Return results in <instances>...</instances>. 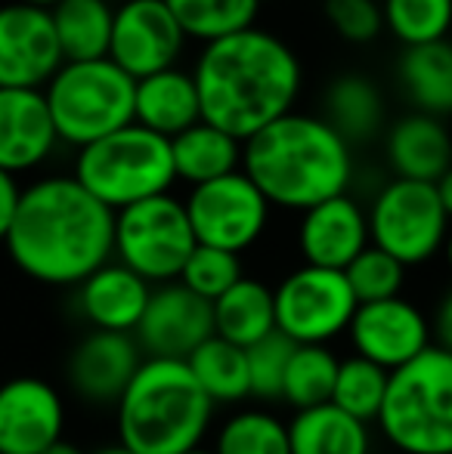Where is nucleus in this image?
<instances>
[{
	"label": "nucleus",
	"instance_id": "f257e3e1",
	"mask_svg": "<svg viewBox=\"0 0 452 454\" xmlns=\"http://www.w3.org/2000/svg\"><path fill=\"white\" fill-rule=\"evenodd\" d=\"M12 266L47 287H78L115 257V210L75 176H47L22 189L4 241Z\"/></svg>",
	"mask_w": 452,
	"mask_h": 454
},
{
	"label": "nucleus",
	"instance_id": "f03ea898",
	"mask_svg": "<svg viewBox=\"0 0 452 454\" xmlns=\"http://www.w3.org/2000/svg\"><path fill=\"white\" fill-rule=\"evenodd\" d=\"M193 78L202 99V121L245 143L295 112L301 62L282 37L248 28L205 43Z\"/></svg>",
	"mask_w": 452,
	"mask_h": 454
},
{
	"label": "nucleus",
	"instance_id": "7ed1b4c3",
	"mask_svg": "<svg viewBox=\"0 0 452 454\" xmlns=\"http://www.w3.org/2000/svg\"><path fill=\"white\" fill-rule=\"evenodd\" d=\"M242 170L273 207L304 214L329 198L347 195L353 152L326 118L289 112L245 139Z\"/></svg>",
	"mask_w": 452,
	"mask_h": 454
},
{
	"label": "nucleus",
	"instance_id": "20e7f679",
	"mask_svg": "<svg viewBox=\"0 0 452 454\" xmlns=\"http://www.w3.org/2000/svg\"><path fill=\"white\" fill-rule=\"evenodd\" d=\"M118 442L137 454H186L202 449L214 420L186 362L143 359L131 387L118 399Z\"/></svg>",
	"mask_w": 452,
	"mask_h": 454
},
{
	"label": "nucleus",
	"instance_id": "39448f33",
	"mask_svg": "<svg viewBox=\"0 0 452 454\" xmlns=\"http://www.w3.org/2000/svg\"><path fill=\"white\" fill-rule=\"evenodd\" d=\"M375 424L400 454H452V353L431 347L393 371Z\"/></svg>",
	"mask_w": 452,
	"mask_h": 454
},
{
	"label": "nucleus",
	"instance_id": "423d86ee",
	"mask_svg": "<svg viewBox=\"0 0 452 454\" xmlns=\"http://www.w3.org/2000/svg\"><path fill=\"white\" fill-rule=\"evenodd\" d=\"M72 176L115 214L149 198L168 195L177 180L170 139L133 121L78 149Z\"/></svg>",
	"mask_w": 452,
	"mask_h": 454
},
{
	"label": "nucleus",
	"instance_id": "0eeeda50",
	"mask_svg": "<svg viewBox=\"0 0 452 454\" xmlns=\"http://www.w3.org/2000/svg\"><path fill=\"white\" fill-rule=\"evenodd\" d=\"M44 96L62 143L84 149L133 124L137 81L112 59L66 62L44 87Z\"/></svg>",
	"mask_w": 452,
	"mask_h": 454
},
{
	"label": "nucleus",
	"instance_id": "6e6552de",
	"mask_svg": "<svg viewBox=\"0 0 452 454\" xmlns=\"http://www.w3.org/2000/svg\"><path fill=\"white\" fill-rule=\"evenodd\" d=\"M199 247L186 204L158 195L115 214V257L149 285L180 278L189 254Z\"/></svg>",
	"mask_w": 452,
	"mask_h": 454
},
{
	"label": "nucleus",
	"instance_id": "1a4fd4ad",
	"mask_svg": "<svg viewBox=\"0 0 452 454\" xmlns=\"http://www.w3.org/2000/svg\"><path fill=\"white\" fill-rule=\"evenodd\" d=\"M372 245L391 254L409 270L443 254L449 235V214L443 210L434 183L393 176L369 207Z\"/></svg>",
	"mask_w": 452,
	"mask_h": 454
},
{
	"label": "nucleus",
	"instance_id": "9d476101",
	"mask_svg": "<svg viewBox=\"0 0 452 454\" xmlns=\"http://www.w3.org/2000/svg\"><path fill=\"white\" fill-rule=\"evenodd\" d=\"M276 331L297 347H329L347 334L360 300L347 285V275L320 266H297L273 287Z\"/></svg>",
	"mask_w": 452,
	"mask_h": 454
},
{
	"label": "nucleus",
	"instance_id": "9b49d317",
	"mask_svg": "<svg viewBox=\"0 0 452 454\" xmlns=\"http://www.w3.org/2000/svg\"><path fill=\"white\" fill-rule=\"evenodd\" d=\"M183 204H186L195 241L229 254L248 251L264 235L273 207L245 170H235L205 185H193Z\"/></svg>",
	"mask_w": 452,
	"mask_h": 454
},
{
	"label": "nucleus",
	"instance_id": "f8f14e48",
	"mask_svg": "<svg viewBox=\"0 0 452 454\" xmlns=\"http://www.w3.org/2000/svg\"><path fill=\"white\" fill-rule=\"evenodd\" d=\"M66 66L50 10L0 6V90H44Z\"/></svg>",
	"mask_w": 452,
	"mask_h": 454
},
{
	"label": "nucleus",
	"instance_id": "ddd939ff",
	"mask_svg": "<svg viewBox=\"0 0 452 454\" xmlns=\"http://www.w3.org/2000/svg\"><path fill=\"white\" fill-rule=\"evenodd\" d=\"M186 31L164 0H124L115 10L109 59L133 81L174 68Z\"/></svg>",
	"mask_w": 452,
	"mask_h": 454
},
{
	"label": "nucleus",
	"instance_id": "4468645a",
	"mask_svg": "<svg viewBox=\"0 0 452 454\" xmlns=\"http://www.w3.org/2000/svg\"><path fill=\"white\" fill-rule=\"evenodd\" d=\"M347 337L353 356L375 362L391 374L434 347V328L428 316L403 294L378 303H360Z\"/></svg>",
	"mask_w": 452,
	"mask_h": 454
},
{
	"label": "nucleus",
	"instance_id": "2eb2a0df",
	"mask_svg": "<svg viewBox=\"0 0 452 454\" xmlns=\"http://www.w3.org/2000/svg\"><path fill=\"white\" fill-rule=\"evenodd\" d=\"M146 359L186 362L214 337V303L202 300L180 281L152 287L143 322L133 331Z\"/></svg>",
	"mask_w": 452,
	"mask_h": 454
},
{
	"label": "nucleus",
	"instance_id": "dca6fc26",
	"mask_svg": "<svg viewBox=\"0 0 452 454\" xmlns=\"http://www.w3.org/2000/svg\"><path fill=\"white\" fill-rule=\"evenodd\" d=\"M66 430V402L41 377H10L0 383V454H44Z\"/></svg>",
	"mask_w": 452,
	"mask_h": 454
},
{
	"label": "nucleus",
	"instance_id": "f3484780",
	"mask_svg": "<svg viewBox=\"0 0 452 454\" xmlns=\"http://www.w3.org/2000/svg\"><path fill=\"white\" fill-rule=\"evenodd\" d=\"M143 359L133 334L91 331L68 356V383L91 405H118Z\"/></svg>",
	"mask_w": 452,
	"mask_h": 454
},
{
	"label": "nucleus",
	"instance_id": "a211bd4d",
	"mask_svg": "<svg viewBox=\"0 0 452 454\" xmlns=\"http://www.w3.org/2000/svg\"><path fill=\"white\" fill-rule=\"evenodd\" d=\"M369 245H372L369 214L350 195L329 198L304 210L297 226V247L307 266L344 272Z\"/></svg>",
	"mask_w": 452,
	"mask_h": 454
},
{
	"label": "nucleus",
	"instance_id": "6ab92c4d",
	"mask_svg": "<svg viewBox=\"0 0 452 454\" xmlns=\"http://www.w3.org/2000/svg\"><path fill=\"white\" fill-rule=\"evenodd\" d=\"M59 143L44 90H0V170L19 176L50 158Z\"/></svg>",
	"mask_w": 452,
	"mask_h": 454
},
{
	"label": "nucleus",
	"instance_id": "aec40b11",
	"mask_svg": "<svg viewBox=\"0 0 452 454\" xmlns=\"http://www.w3.org/2000/svg\"><path fill=\"white\" fill-rule=\"evenodd\" d=\"M152 297V285L124 263H106L78 285V309L93 331L133 334L143 322Z\"/></svg>",
	"mask_w": 452,
	"mask_h": 454
},
{
	"label": "nucleus",
	"instance_id": "412c9836",
	"mask_svg": "<svg viewBox=\"0 0 452 454\" xmlns=\"http://www.w3.org/2000/svg\"><path fill=\"white\" fill-rule=\"evenodd\" d=\"M385 152L397 180L437 183L452 168V133L440 118L409 112L387 130Z\"/></svg>",
	"mask_w": 452,
	"mask_h": 454
},
{
	"label": "nucleus",
	"instance_id": "4be33fe9",
	"mask_svg": "<svg viewBox=\"0 0 452 454\" xmlns=\"http://www.w3.org/2000/svg\"><path fill=\"white\" fill-rule=\"evenodd\" d=\"M133 121L164 139L189 130L202 121V99L195 78L180 68H164L149 78L137 81Z\"/></svg>",
	"mask_w": 452,
	"mask_h": 454
},
{
	"label": "nucleus",
	"instance_id": "5701e85b",
	"mask_svg": "<svg viewBox=\"0 0 452 454\" xmlns=\"http://www.w3.org/2000/svg\"><path fill=\"white\" fill-rule=\"evenodd\" d=\"M397 78L416 112L431 118L452 114V43L434 41L422 47H403L397 59Z\"/></svg>",
	"mask_w": 452,
	"mask_h": 454
},
{
	"label": "nucleus",
	"instance_id": "b1692460",
	"mask_svg": "<svg viewBox=\"0 0 452 454\" xmlns=\"http://www.w3.org/2000/svg\"><path fill=\"white\" fill-rule=\"evenodd\" d=\"M242 139L229 137L226 130L199 121L189 130L177 133L170 139V155H174L177 180L193 185L214 183L220 176H229L242 170Z\"/></svg>",
	"mask_w": 452,
	"mask_h": 454
},
{
	"label": "nucleus",
	"instance_id": "393cba45",
	"mask_svg": "<svg viewBox=\"0 0 452 454\" xmlns=\"http://www.w3.org/2000/svg\"><path fill=\"white\" fill-rule=\"evenodd\" d=\"M276 331V297L260 278H242L214 300V334L248 349Z\"/></svg>",
	"mask_w": 452,
	"mask_h": 454
},
{
	"label": "nucleus",
	"instance_id": "a878e982",
	"mask_svg": "<svg viewBox=\"0 0 452 454\" xmlns=\"http://www.w3.org/2000/svg\"><path fill=\"white\" fill-rule=\"evenodd\" d=\"M291 454H372L369 424L350 418L332 402L307 411H295L289 420Z\"/></svg>",
	"mask_w": 452,
	"mask_h": 454
},
{
	"label": "nucleus",
	"instance_id": "bb28decb",
	"mask_svg": "<svg viewBox=\"0 0 452 454\" xmlns=\"http://www.w3.org/2000/svg\"><path fill=\"white\" fill-rule=\"evenodd\" d=\"M50 16L66 62L109 59L115 10L106 0H62Z\"/></svg>",
	"mask_w": 452,
	"mask_h": 454
},
{
	"label": "nucleus",
	"instance_id": "cd10ccee",
	"mask_svg": "<svg viewBox=\"0 0 452 454\" xmlns=\"http://www.w3.org/2000/svg\"><path fill=\"white\" fill-rule=\"evenodd\" d=\"M322 108H326L322 118L350 145L372 139L381 130V124H385V96L362 74H341V78H335L326 90Z\"/></svg>",
	"mask_w": 452,
	"mask_h": 454
},
{
	"label": "nucleus",
	"instance_id": "c85d7f7f",
	"mask_svg": "<svg viewBox=\"0 0 452 454\" xmlns=\"http://www.w3.org/2000/svg\"><path fill=\"white\" fill-rule=\"evenodd\" d=\"M193 377L214 405H235L251 395V377H248V353L235 343L214 334L186 359Z\"/></svg>",
	"mask_w": 452,
	"mask_h": 454
},
{
	"label": "nucleus",
	"instance_id": "c756f323",
	"mask_svg": "<svg viewBox=\"0 0 452 454\" xmlns=\"http://www.w3.org/2000/svg\"><path fill=\"white\" fill-rule=\"evenodd\" d=\"M341 359L329 347H297L295 356L285 371L282 383V399L295 411H307V408H320L332 402L335 380H338Z\"/></svg>",
	"mask_w": 452,
	"mask_h": 454
},
{
	"label": "nucleus",
	"instance_id": "7c9ffc66",
	"mask_svg": "<svg viewBox=\"0 0 452 454\" xmlns=\"http://www.w3.org/2000/svg\"><path fill=\"white\" fill-rule=\"evenodd\" d=\"M186 37L214 43L254 28L260 0H164Z\"/></svg>",
	"mask_w": 452,
	"mask_h": 454
},
{
	"label": "nucleus",
	"instance_id": "2f4dec72",
	"mask_svg": "<svg viewBox=\"0 0 452 454\" xmlns=\"http://www.w3.org/2000/svg\"><path fill=\"white\" fill-rule=\"evenodd\" d=\"M214 454H291L289 424L264 408L235 411L220 424Z\"/></svg>",
	"mask_w": 452,
	"mask_h": 454
},
{
	"label": "nucleus",
	"instance_id": "473e14b6",
	"mask_svg": "<svg viewBox=\"0 0 452 454\" xmlns=\"http://www.w3.org/2000/svg\"><path fill=\"white\" fill-rule=\"evenodd\" d=\"M387 383H391V371L378 368L369 359H360V356H350L338 368L332 405L347 411L350 418L362 420V424H372V420H378L381 405H385Z\"/></svg>",
	"mask_w": 452,
	"mask_h": 454
},
{
	"label": "nucleus",
	"instance_id": "72a5a7b5",
	"mask_svg": "<svg viewBox=\"0 0 452 454\" xmlns=\"http://www.w3.org/2000/svg\"><path fill=\"white\" fill-rule=\"evenodd\" d=\"M385 28L403 47L447 41L452 28V0H385Z\"/></svg>",
	"mask_w": 452,
	"mask_h": 454
},
{
	"label": "nucleus",
	"instance_id": "f704fd0d",
	"mask_svg": "<svg viewBox=\"0 0 452 454\" xmlns=\"http://www.w3.org/2000/svg\"><path fill=\"white\" fill-rule=\"evenodd\" d=\"M347 285L360 303H378V300L400 297L406 281V266L385 254L381 247L369 245L353 263L344 270Z\"/></svg>",
	"mask_w": 452,
	"mask_h": 454
},
{
	"label": "nucleus",
	"instance_id": "c9c22d12",
	"mask_svg": "<svg viewBox=\"0 0 452 454\" xmlns=\"http://www.w3.org/2000/svg\"><path fill=\"white\" fill-rule=\"evenodd\" d=\"M245 278L242 275V263H239V254H229L220 251V247H208L199 245L193 254H189L186 266L180 272V285L189 287L193 294H199L202 300L214 303L229 291L233 285Z\"/></svg>",
	"mask_w": 452,
	"mask_h": 454
},
{
	"label": "nucleus",
	"instance_id": "e433bc0d",
	"mask_svg": "<svg viewBox=\"0 0 452 454\" xmlns=\"http://www.w3.org/2000/svg\"><path fill=\"white\" fill-rule=\"evenodd\" d=\"M297 343H291L285 334L273 331L270 337H264L260 343L248 347V377H251V395L266 402L282 399V383L289 362L295 356Z\"/></svg>",
	"mask_w": 452,
	"mask_h": 454
},
{
	"label": "nucleus",
	"instance_id": "4c0bfd02",
	"mask_svg": "<svg viewBox=\"0 0 452 454\" xmlns=\"http://www.w3.org/2000/svg\"><path fill=\"white\" fill-rule=\"evenodd\" d=\"M326 19L350 43L375 41L385 28V12L375 0H326Z\"/></svg>",
	"mask_w": 452,
	"mask_h": 454
},
{
	"label": "nucleus",
	"instance_id": "58836bf2",
	"mask_svg": "<svg viewBox=\"0 0 452 454\" xmlns=\"http://www.w3.org/2000/svg\"><path fill=\"white\" fill-rule=\"evenodd\" d=\"M19 198H22V189H19L16 176L0 170V245L6 241V232H10V226H12Z\"/></svg>",
	"mask_w": 452,
	"mask_h": 454
},
{
	"label": "nucleus",
	"instance_id": "ea45409f",
	"mask_svg": "<svg viewBox=\"0 0 452 454\" xmlns=\"http://www.w3.org/2000/svg\"><path fill=\"white\" fill-rule=\"evenodd\" d=\"M431 328H434V347L452 353V287L443 294L440 303H437V312H434V322H431Z\"/></svg>",
	"mask_w": 452,
	"mask_h": 454
},
{
	"label": "nucleus",
	"instance_id": "a19ab883",
	"mask_svg": "<svg viewBox=\"0 0 452 454\" xmlns=\"http://www.w3.org/2000/svg\"><path fill=\"white\" fill-rule=\"evenodd\" d=\"M434 185H437V195H440L443 210H447V214H449V220H452V168H449L447 174H443L440 180H437Z\"/></svg>",
	"mask_w": 452,
	"mask_h": 454
},
{
	"label": "nucleus",
	"instance_id": "79ce46f5",
	"mask_svg": "<svg viewBox=\"0 0 452 454\" xmlns=\"http://www.w3.org/2000/svg\"><path fill=\"white\" fill-rule=\"evenodd\" d=\"M44 454H84V449H81V445H75V442H66V439H59L53 449H47Z\"/></svg>",
	"mask_w": 452,
	"mask_h": 454
},
{
	"label": "nucleus",
	"instance_id": "37998d69",
	"mask_svg": "<svg viewBox=\"0 0 452 454\" xmlns=\"http://www.w3.org/2000/svg\"><path fill=\"white\" fill-rule=\"evenodd\" d=\"M16 4H28V6H37V10H53L62 0H16Z\"/></svg>",
	"mask_w": 452,
	"mask_h": 454
},
{
	"label": "nucleus",
	"instance_id": "c03bdc74",
	"mask_svg": "<svg viewBox=\"0 0 452 454\" xmlns=\"http://www.w3.org/2000/svg\"><path fill=\"white\" fill-rule=\"evenodd\" d=\"M93 454H137V451H131V449H124V445H106V449H99V451H93Z\"/></svg>",
	"mask_w": 452,
	"mask_h": 454
},
{
	"label": "nucleus",
	"instance_id": "a18cd8bd",
	"mask_svg": "<svg viewBox=\"0 0 452 454\" xmlns=\"http://www.w3.org/2000/svg\"><path fill=\"white\" fill-rule=\"evenodd\" d=\"M443 257H447V266H449V272H452V229H449V235H447V245H443Z\"/></svg>",
	"mask_w": 452,
	"mask_h": 454
},
{
	"label": "nucleus",
	"instance_id": "49530a36",
	"mask_svg": "<svg viewBox=\"0 0 452 454\" xmlns=\"http://www.w3.org/2000/svg\"><path fill=\"white\" fill-rule=\"evenodd\" d=\"M186 454H214V449H195V451H186Z\"/></svg>",
	"mask_w": 452,
	"mask_h": 454
}]
</instances>
